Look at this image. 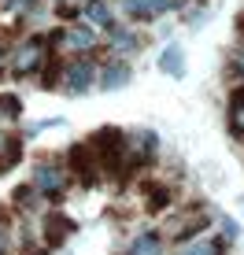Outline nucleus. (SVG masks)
Returning a JSON list of instances; mask_svg holds the SVG:
<instances>
[{"mask_svg": "<svg viewBox=\"0 0 244 255\" xmlns=\"http://www.w3.org/2000/svg\"><path fill=\"white\" fill-rule=\"evenodd\" d=\"M122 144H126V133L115 129V126H108V129L97 133V140H93V155H100L108 170H119L122 166Z\"/></svg>", "mask_w": 244, "mask_h": 255, "instance_id": "1", "label": "nucleus"}, {"mask_svg": "<svg viewBox=\"0 0 244 255\" xmlns=\"http://www.w3.org/2000/svg\"><path fill=\"white\" fill-rule=\"evenodd\" d=\"M155 148H159L155 133H152V129H141V133L126 137V144H122V159H129L133 166H144L148 159H155Z\"/></svg>", "mask_w": 244, "mask_h": 255, "instance_id": "2", "label": "nucleus"}, {"mask_svg": "<svg viewBox=\"0 0 244 255\" xmlns=\"http://www.w3.org/2000/svg\"><path fill=\"white\" fill-rule=\"evenodd\" d=\"M33 189L45 192V196H63V189H67V174L59 170L56 163H41L37 170H33Z\"/></svg>", "mask_w": 244, "mask_h": 255, "instance_id": "3", "label": "nucleus"}, {"mask_svg": "<svg viewBox=\"0 0 244 255\" xmlns=\"http://www.w3.org/2000/svg\"><path fill=\"white\" fill-rule=\"evenodd\" d=\"M67 163L74 166V174H82L85 185H93V174H97V163H93V144H74Z\"/></svg>", "mask_w": 244, "mask_h": 255, "instance_id": "4", "label": "nucleus"}, {"mask_svg": "<svg viewBox=\"0 0 244 255\" xmlns=\"http://www.w3.org/2000/svg\"><path fill=\"white\" fill-rule=\"evenodd\" d=\"M174 0H122V11L129 15V19H155V15H163Z\"/></svg>", "mask_w": 244, "mask_h": 255, "instance_id": "5", "label": "nucleus"}, {"mask_svg": "<svg viewBox=\"0 0 244 255\" xmlns=\"http://www.w3.org/2000/svg\"><path fill=\"white\" fill-rule=\"evenodd\" d=\"M41 59H45V41H30V45H22V52L11 63V70L15 74H30V70L41 67Z\"/></svg>", "mask_w": 244, "mask_h": 255, "instance_id": "6", "label": "nucleus"}, {"mask_svg": "<svg viewBox=\"0 0 244 255\" xmlns=\"http://www.w3.org/2000/svg\"><path fill=\"white\" fill-rule=\"evenodd\" d=\"M45 233H48V244H63L67 237L74 233V222L67 215H59V211H52V215L45 218Z\"/></svg>", "mask_w": 244, "mask_h": 255, "instance_id": "7", "label": "nucleus"}, {"mask_svg": "<svg viewBox=\"0 0 244 255\" xmlns=\"http://www.w3.org/2000/svg\"><path fill=\"white\" fill-rule=\"evenodd\" d=\"M89 82H93V67L89 63H74V67H67V74H63L67 93H74V96L89 89Z\"/></svg>", "mask_w": 244, "mask_h": 255, "instance_id": "8", "label": "nucleus"}, {"mask_svg": "<svg viewBox=\"0 0 244 255\" xmlns=\"http://www.w3.org/2000/svg\"><path fill=\"white\" fill-rule=\"evenodd\" d=\"M56 41L59 45H67V48H78V52H85V48H93V33L89 30H78V26H63V30L56 33Z\"/></svg>", "mask_w": 244, "mask_h": 255, "instance_id": "9", "label": "nucleus"}, {"mask_svg": "<svg viewBox=\"0 0 244 255\" xmlns=\"http://www.w3.org/2000/svg\"><path fill=\"white\" fill-rule=\"evenodd\" d=\"M85 19L93 26H100V30H111V7L104 4V0H89V4H85Z\"/></svg>", "mask_w": 244, "mask_h": 255, "instance_id": "10", "label": "nucleus"}, {"mask_svg": "<svg viewBox=\"0 0 244 255\" xmlns=\"http://www.w3.org/2000/svg\"><path fill=\"white\" fill-rule=\"evenodd\" d=\"M129 82V67L126 63H115L104 70V89H122V85Z\"/></svg>", "mask_w": 244, "mask_h": 255, "instance_id": "11", "label": "nucleus"}, {"mask_svg": "<svg viewBox=\"0 0 244 255\" xmlns=\"http://www.w3.org/2000/svg\"><path fill=\"white\" fill-rule=\"evenodd\" d=\"M129 255H159V237L155 233H141L133 241V248H129Z\"/></svg>", "mask_w": 244, "mask_h": 255, "instance_id": "12", "label": "nucleus"}, {"mask_svg": "<svg viewBox=\"0 0 244 255\" xmlns=\"http://www.w3.org/2000/svg\"><path fill=\"white\" fill-rule=\"evenodd\" d=\"M230 122L237 133H244V89L233 93V100H230Z\"/></svg>", "mask_w": 244, "mask_h": 255, "instance_id": "13", "label": "nucleus"}, {"mask_svg": "<svg viewBox=\"0 0 244 255\" xmlns=\"http://www.w3.org/2000/svg\"><path fill=\"white\" fill-rule=\"evenodd\" d=\"M159 67L167 70V74H181V70H185V67H181V48H178V45H170L167 52H163Z\"/></svg>", "mask_w": 244, "mask_h": 255, "instance_id": "14", "label": "nucleus"}, {"mask_svg": "<svg viewBox=\"0 0 244 255\" xmlns=\"http://www.w3.org/2000/svg\"><path fill=\"white\" fill-rule=\"evenodd\" d=\"M22 104L15 100V96H0V119H19Z\"/></svg>", "mask_w": 244, "mask_h": 255, "instance_id": "15", "label": "nucleus"}, {"mask_svg": "<svg viewBox=\"0 0 244 255\" xmlns=\"http://www.w3.org/2000/svg\"><path fill=\"white\" fill-rule=\"evenodd\" d=\"M178 255H219L215 244H189V248H181Z\"/></svg>", "mask_w": 244, "mask_h": 255, "instance_id": "16", "label": "nucleus"}, {"mask_svg": "<svg viewBox=\"0 0 244 255\" xmlns=\"http://www.w3.org/2000/svg\"><path fill=\"white\" fill-rule=\"evenodd\" d=\"M167 200H170V196H167V189H155V192H152V204H148V211H163V207H167Z\"/></svg>", "mask_w": 244, "mask_h": 255, "instance_id": "17", "label": "nucleus"}, {"mask_svg": "<svg viewBox=\"0 0 244 255\" xmlns=\"http://www.w3.org/2000/svg\"><path fill=\"white\" fill-rule=\"evenodd\" d=\"M115 48H137V37H133V33L115 30Z\"/></svg>", "mask_w": 244, "mask_h": 255, "instance_id": "18", "label": "nucleus"}, {"mask_svg": "<svg viewBox=\"0 0 244 255\" xmlns=\"http://www.w3.org/2000/svg\"><path fill=\"white\" fill-rule=\"evenodd\" d=\"M30 4H33V0H4L7 11H22V7H30Z\"/></svg>", "mask_w": 244, "mask_h": 255, "instance_id": "19", "label": "nucleus"}, {"mask_svg": "<svg viewBox=\"0 0 244 255\" xmlns=\"http://www.w3.org/2000/svg\"><path fill=\"white\" fill-rule=\"evenodd\" d=\"M4 244H7V226H4V218H0V252H4Z\"/></svg>", "mask_w": 244, "mask_h": 255, "instance_id": "20", "label": "nucleus"}, {"mask_svg": "<svg viewBox=\"0 0 244 255\" xmlns=\"http://www.w3.org/2000/svg\"><path fill=\"white\" fill-rule=\"evenodd\" d=\"M4 67H7V52L0 48V70H4Z\"/></svg>", "mask_w": 244, "mask_h": 255, "instance_id": "21", "label": "nucleus"}, {"mask_svg": "<svg viewBox=\"0 0 244 255\" xmlns=\"http://www.w3.org/2000/svg\"><path fill=\"white\" fill-rule=\"evenodd\" d=\"M237 67H241V70H244V52H241V56H237Z\"/></svg>", "mask_w": 244, "mask_h": 255, "instance_id": "22", "label": "nucleus"}]
</instances>
